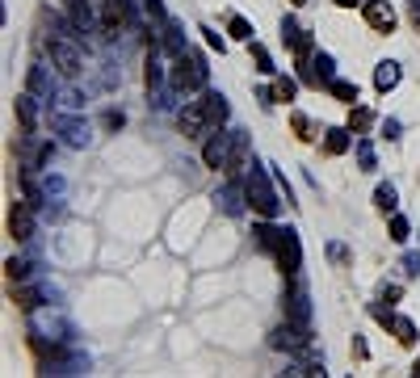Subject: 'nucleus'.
<instances>
[{
  "instance_id": "c03bdc74",
  "label": "nucleus",
  "mask_w": 420,
  "mask_h": 378,
  "mask_svg": "<svg viewBox=\"0 0 420 378\" xmlns=\"http://www.w3.org/2000/svg\"><path fill=\"white\" fill-rule=\"evenodd\" d=\"M337 8H358V4H366V0H332Z\"/></svg>"
},
{
  "instance_id": "e433bc0d",
  "label": "nucleus",
  "mask_w": 420,
  "mask_h": 378,
  "mask_svg": "<svg viewBox=\"0 0 420 378\" xmlns=\"http://www.w3.org/2000/svg\"><path fill=\"white\" fill-rule=\"evenodd\" d=\"M404 274H408V278L420 274V252H404Z\"/></svg>"
},
{
  "instance_id": "5701e85b",
  "label": "nucleus",
  "mask_w": 420,
  "mask_h": 378,
  "mask_svg": "<svg viewBox=\"0 0 420 378\" xmlns=\"http://www.w3.org/2000/svg\"><path fill=\"white\" fill-rule=\"evenodd\" d=\"M328 93L337 101H345V105H358V84L353 80H328Z\"/></svg>"
},
{
  "instance_id": "7c9ffc66",
  "label": "nucleus",
  "mask_w": 420,
  "mask_h": 378,
  "mask_svg": "<svg viewBox=\"0 0 420 378\" xmlns=\"http://www.w3.org/2000/svg\"><path fill=\"white\" fill-rule=\"evenodd\" d=\"M311 67H320V80L328 84V80H337V63H332V55H324V50H316V59H311Z\"/></svg>"
},
{
  "instance_id": "6e6552de",
  "label": "nucleus",
  "mask_w": 420,
  "mask_h": 378,
  "mask_svg": "<svg viewBox=\"0 0 420 378\" xmlns=\"http://www.w3.org/2000/svg\"><path fill=\"white\" fill-rule=\"evenodd\" d=\"M286 282H290V286H286V295H282V311H286V320L311 324V307H307V290H303L299 274H294V278H286Z\"/></svg>"
},
{
  "instance_id": "a878e982",
  "label": "nucleus",
  "mask_w": 420,
  "mask_h": 378,
  "mask_svg": "<svg viewBox=\"0 0 420 378\" xmlns=\"http://www.w3.org/2000/svg\"><path fill=\"white\" fill-rule=\"evenodd\" d=\"M59 130L67 135V143H72V147H84V143H88V130H84V122H72V118H63V122H59Z\"/></svg>"
},
{
  "instance_id": "dca6fc26",
  "label": "nucleus",
  "mask_w": 420,
  "mask_h": 378,
  "mask_svg": "<svg viewBox=\"0 0 420 378\" xmlns=\"http://www.w3.org/2000/svg\"><path fill=\"white\" fill-rule=\"evenodd\" d=\"M202 101H206V118H210V130H215V126H223V122H227V114H231L227 97H223V93H202Z\"/></svg>"
},
{
  "instance_id": "20e7f679",
  "label": "nucleus",
  "mask_w": 420,
  "mask_h": 378,
  "mask_svg": "<svg viewBox=\"0 0 420 378\" xmlns=\"http://www.w3.org/2000/svg\"><path fill=\"white\" fill-rule=\"evenodd\" d=\"M67 34H72V29H67ZM67 34H55V38L46 42V55H50L55 72L72 80V76H80V67H84V55H80V46H76Z\"/></svg>"
},
{
  "instance_id": "cd10ccee",
  "label": "nucleus",
  "mask_w": 420,
  "mask_h": 378,
  "mask_svg": "<svg viewBox=\"0 0 420 378\" xmlns=\"http://www.w3.org/2000/svg\"><path fill=\"white\" fill-rule=\"evenodd\" d=\"M248 50H252V59H257V72H261V76H273V55H269L257 38L248 42Z\"/></svg>"
},
{
  "instance_id": "de8ad7c7",
  "label": "nucleus",
  "mask_w": 420,
  "mask_h": 378,
  "mask_svg": "<svg viewBox=\"0 0 420 378\" xmlns=\"http://www.w3.org/2000/svg\"><path fill=\"white\" fill-rule=\"evenodd\" d=\"M412 374H416V378H420V362H416V366H412Z\"/></svg>"
},
{
  "instance_id": "423d86ee",
  "label": "nucleus",
  "mask_w": 420,
  "mask_h": 378,
  "mask_svg": "<svg viewBox=\"0 0 420 378\" xmlns=\"http://www.w3.org/2000/svg\"><path fill=\"white\" fill-rule=\"evenodd\" d=\"M269 345L282 349V353H303V349H311V328L299 324V320H286L269 332Z\"/></svg>"
},
{
  "instance_id": "f03ea898",
  "label": "nucleus",
  "mask_w": 420,
  "mask_h": 378,
  "mask_svg": "<svg viewBox=\"0 0 420 378\" xmlns=\"http://www.w3.org/2000/svg\"><path fill=\"white\" fill-rule=\"evenodd\" d=\"M244 202H248L261 219H278V210H282V198H278L269 173H265L261 164H248V173H244Z\"/></svg>"
},
{
  "instance_id": "49530a36",
  "label": "nucleus",
  "mask_w": 420,
  "mask_h": 378,
  "mask_svg": "<svg viewBox=\"0 0 420 378\" xmlns=\"http://www.w3.org/2000/svg\"><path fill=\"white\" fill-rule=\"evenodd\" d=\"M290 4H294V8H303V4H307V0H290Z\"/></svg>"
},
{
  "instance_id": "72a5a7b5",
  "label": "nucleus",
  "mask_w": 420,
  "mask_h": 378,
  "mask_svg": "<svg viewBox=\"0 0 420 378\" xmlns=\"http://www.w3.org/2000/svg\"><path fill=\"white\" fill-rule=\"evenodd\" d=\"M126 126V114L122 109H105L101 114V130H122Z\"/></svg>"
},
{
  "instance_id": "b1692460",
  "label": "nucleus",
  "mask_w": 420,
  "mask_h": 378,
  "mask_svg": "<svg viewBox=\"0 0 420 378\" xmlns=\"http://www.w3.org/2000/svg\"><path fill=\"white\" fill-rule=\"evenodd\" d=\"M294 93H299V80H290V76H278V80H273V101L290 105V101H294Z\"/></svg>"
},
{
  "instance_id": "a19ab883",
  "label": "nucleus",
  "mask_w": 420,
  "mask_h": 378,
  "mask_svg": "<svg viewBox=\"0 0 420 378\" xmlns=\"http://www.w3.org/2000/svg\"><path fill=\"white\" fill-rule=\"evenodd\" d=\"M383 135H387V139H400V122H395V118H387V122H383Z\"/></svg>"
},
{
  "instance_id": "c756f323",
  "label": "nucleus",
  "mask_w": 420,
  "mask_h": 378,
  "mask_svg": "<svg viewBox=\"0 0 420 378\" xmlns=\"http://www.w3.org/2000/svg\"><path fill=\"white\" fill-rule=\"evenodd\" d=\"M4 278H8L13 286H17V282H25V278H29V261H21V257H8V261H4Z\"/></svg>"
},
{
  "instance_id": "473e14b6",
  "label": "nucleus",
  "mask_w": 420,
  "mask_h": 378,
  "mask_svg": "<svg viewBox=\"0 0 420 378\" xmlns=\"http://www.w3.org/2000/svg\"><path fill=\"white\" fill-rule=\"evenodd\" d=\"M408 236H412L408 219H404V215H391V240H395V244H408Z\"/></svg>"
},
{
  "instance_id": "0eeeda50",
  "label": "nucleus",
  "mask_w": 420,
  "mask_h": 378,
  "mask_svg": "<svg viewBox=\"0 0 420 378\" xmlns=\"http://www.w3.org/2000/svg\"><path fill=\"white\" fill-rule=\"evenodd\" d=\"M97 25H101L105 38H118V34L130 25V0H105V4L97 8Z\"/></svg>"
},
{
  "instance_id": "37998d69",
  "label": "nucleus",
  "mask_w": 420,
  "mask_h": 378,
  "mask_svg": "<svg viewBox=\"0 0 420 378\" xmlns=\"http://www.w3.org/2000/svg\"><path fill=\"white\" fill-rule=\"evenodd\" d=\"M353 358H362V362L370 358V349H366V341H362V337H353Z\"/></svg>"
},
{
  "instance_id": "7ed1b4c3",
  "label": "nucleus",
  "mask_w": 420,
  "mask_h": 378,
  "mask_svg": "<svg viewBox=\"0 0 420 378\" xmlns=\"http://www.w3.org/2000/svg\"><path fill=\"white\" fill-rule=\"evenodd\" d=\"M206 76H210L206 59H202L198 50H185L181 59H172V72H168V84H172L177 93H198V88H206Z\"/></svg>"
},
{
  "instance_id": "4c0bfd02",
  "label": "nucleus",
  "mask_w": 420,
  "mask_h": 378,
  "mask_svg": "<svg viewBox=\"0 0 420 378\" xmlns=\"http://www.w3.org/2000/svg\"><path fill=\"white\" fill-rule=\"evenodd\" d=\"M328 257H332L337 265H349V248H345V244H328Z\"/></svg>"
},
{
  "instance_id": "c85d7f7f",
  "label": "nucleus",
  "mask_w": 420,
  "mask_h": 378,
  "mask_svg": "<svg viewBox=\"0 0 420 378\" xmlns=\"http://www.w3.org/2000/svg\"><path fill=\"white\" fill-rule=\"evenodd\" d=\"M240 194H244V185H227V189L219 194V202H223V210H227V215H240V210H244Z\"/></svg>"
},
{
  "instance_id": "1a4fd4ad",
  "label": "nucleus",
  "mask_w": 420,
  "mask_h": 378,
  "mask_svg": "<svg viewBox=\"0 0 420 378\" xmlns=\"http://www.w3.org/2000/svg\"><path fill=\"white\" fill-rule=\"evenodd\" d=\"M177 126L185 139H202V130H210V118H206V101H185V109L177 114Z\"/></svg>"
},
{
  "instance_id": "f257e3e1",
  "label": "nucleus",
  "mask_w": 420,
  "mask_h": 378,
  "mask_svg": "<svg viewBox=\"0 0 420 378\" xmlns=\"http://www.w3.org/2000/svg\"><path fill=\"white\" fill-rule=\"evenodd\" d=\"M252 236H257V248L273 257V265L282 269V278H294V274L303 269V248H299V236H294L290 227H273V223L265 219V223L252 227Z\"/></svg>"
},
{
  "instance_id": "58836bf2",
  "label": "nucleus",
  "mask_w": 420,
  "mask_h": 378,
  "mask_svg": "<svg viewBox=\"0 0 420 378\" xmlns=\"http://www.w3.org/2000/svg\"><path fill=\"white\" fill-rule=\"evenodd\" d=\"M400 295H404V286H395V282H391V286H383V290H379V299H383V303H395V299H400Z\"/></svg>"
},
{
  "instance_id": "f3484780",
  "label": "nucleus",
  "mask_w": 420,
  "mask_h": 378,
  "mask_svg": "<svg viewBox=\"0 0 420 378\" xmlns=\"http://www.w3.org/2000/svg\"><path fill=\"white\" fill-rule=\"evenodd\" d=\"M395 84H400V63H395V59H383V63L374 67V88H379V93H391Z\"/></svg>"
},
{
  "instance_id": "4468645a",
  "label": "nucleus",
  "mask_w": 420,
  "mask_h": 378,
  "mask_svg": "<svg viewBox=\"0 0 420 378\" xmlns=\"http://www.w3.org/2000/svg\"><path fill=\"white\" fill-rule=\"evenodd\" d=\"M13 109H17V122H21V135H34V130H38V105H34V93H17Z\"/></svg>"
},
{
  "instance_id": "79ce46f5",
  "label": "nucleus",
  "mask_w": 420,
  "mask_h": 378,
  "mask_svg": "<svg viewBox=\"0 0 420 378\" xmlns=\"http://www.w3.org/2000/svg\"><path fill=\"white\" fill-rule=\"evenodd\" d=\"M370 316H374L379 324H387V328H391V320H395V316H391V311H383V307H370Z\"/></svg>"
},
{
  "instance_id": "9d476101",
  "label": "nucleus",
  "mask_w": 420,
  "mask_h": 378,
  "mask_svg": "<svg viewBox=\"0 0 420 378\" xmlns=\"http://www.w3.org/2000/svg\"><path fill=\"white\" fill-rule=\"evenodd\" d=\"M34 236V202H13L8 206V240L25 244Z\"/></svg>"
},
{
  "instance_id": "bb28decb",
  "label": "nucleus",
  "mask_w": 420,
  "mask_h": 378,
  "mask_svg": "<svg viewBox=\"0 0 420 378\" xmlns=\"http://www.w3.org/2000/svg\"><path fill=\"white\" fill-rule=\"evenodd\" d=\"M374 206H379L383 215H395V206H400V198H395V185H379V189H374Z\"/></svg>"
},
{
  "instance_id": "4be33fe9",
  "label": "nucleus",
  "mask_w": 420,
  "mask_h": 378,
  "mask_svg": "<svg viewBox=\"0 0 420 378\" xmlns=\"http://www.w3.org/2000/svg\"><path fill=\"white\" fill-rule=\"evenodd\" d=\"M29 93L34 97H50L55 93V80L46 76V67H29Z\"/></svg>"
},
{
  "instance_id": "2eb2a0df",
  "label": "nucleus",
  "mask_w": 420,
  "mask_h": 378,
  "mask_svg": "<svg viewBox=\"0 0 420 378\" xmlns=\"http://www.w3.org/2000/svg\"><path fill=\"white\" fill-rule=\"evenodd\" d=\"M353 147V130L349 126H332V130H324V151L328 156H345Z\"/></svg>"
},
{
  "instance_id": "412c9836",
  "label": "nucleus",
  "mask_w": 420,
  "mask_h": 378,
  "mask_svg": "<svg viewBox=\"0 0 420 378\" xmlns=\"http://www.w3.org/2000/svg\"><path fill=\"white\" fill-rule=\"evenodd\" d=\"M227 34H231L236 42H252V34H257V29H252V21H248V17L231 13V17H227Z\"/></svg>"
},
{
  "instance_id": "f8f14e48",
  "label": "nucleus",
  "mask_w": 420,
  "mask_h": 378,
  "mask_svg": "<svg viewBox=\"0 0 420 378\" xmlns=\"http://www.w3.org/2000/svg\"><path fill=\"white\" fill-rule=\"evenodd\" d=\"M160 50H164L168 59H181V55L189 50V46H185V29H181V21L168 17V21L160 25Z\"/></svg>"
},
{
  "instance_id": "aec40b11",
  "label": "nucleus",
  "mask_w": 420,
  "mask_h": 378,
  "mask_svg": "<svg viewBox=\"0 0 420 378\" xmlns=\"http://www.w3.org/2000/svg\"><path fill=\"white\" fill-rule=\"evenodd\" d=\"M391 332H395V341H400L404 349H412V345H416V324H412L408 316H395V320H391Z\"/></svg>"
},
{
  "instance_id": "f704fd0d",
  "label": "nucleus",
  "mask_w": 420,
  "mask_h": 378,
  "mask_svg": "<svg viewBox=\"0 0 420 378\" xmlns=\"http://www.w3.org/2000/svg\"><path fill=\"white\" fill-rule=\"evenodd\" d=\"M143 13H147V21H156V25H164V21H168V13H164V4H160V0H143Z\"/></svg>"
},
{
  "instance_id": "6ab92c4d",
  "label": "nucleus",
  "mask_w": 420,
  "mask_h": 378,
  "mask_svg": "<svg viewBox=\"0 0 420 378\" xmlns=\"http://www.w3.org/2000/svg\"><path fill=\"white\" fill-rule=\"evenodd\" d=\"M353 135H366L370 126H374V109H366V105H349V122H345Z\"/></svg>"
},
{
  "instance_id": "2f4dec72",
  "label": "nucleus",
  "mask_w": 420,
  "mask_h": 378,
  "mask_svg": "<svg viewBox=\"0 0 420 378\" xmlns=\"http://www.w3.org/2000/svg\"><path fill=\"white\" fill-rule=\"evenodd\" d=\"M244 164H248V139H244V130H236V151H231V168L227 173H236Z\"/></svg>"
},
{
  "instance_id": "a211bd4d",
  "label": "nucleus",
  "mask_w": 420,
  "mask_h": 378,
  "mask_svg": "<svg viewBox=\"0 0 420 378\" xmlns=\"http://www.w3.org/2000/svg\"><path fill=\"white\" fill-rule=\"evenodd\" d=\"M42 299H46V295H42L38 286H13V303H17L21 311H38Z\"/></svg>"
},
{
  "instance_id": "393cba45",
  "label": "nucleus",
  "mask_w": 420,
  "mask_h": 378,
  "mask_svg": "<svg viewBox=\"0 0 420 378\" xmlns=\"http://www.w3.org/2000/svg\"><path fill=\"white\" fill-rule=\"evenodd\" d=\"M290 130H294V139H303V143L316 139V135H311V118H307L303 109H290Z\"/></svg>"
},
{
  "instance_id": "9b49d317",
  "label": "nucleus",
  "mask_w": 420,
  "mask_h": 378,
  "mask_svg": "<svg viewBox=\"0 0 420 378\" xmlns=\"http://www.w3.org/2000/svg\"><path fill=\"white\" fill-rule=\"evenodd\" d=\"M362 17H366V25H370L374 34H391V29H395V8H391L387 0H366V4H362Z\"/></svg>"
},
{
  "instance_id": "a18cd8bd",
  "label": "nucleus",
  "mask_w": 420,
  "mask_h": 378,
  "mask_svg": "<svg viewBox=\"0 0 420 378\" xmlns=\"http://www.w3.org/2000/svg\"><path fill=\"white\" fill-rule=\"evenodd\" d=\"M412 21H416V29H420V8H412Z\"/></svg>"
},
{
  "instance_id": "ddd939ff",
  "label": "nucleus",
  "mask_w": 420,
  "mask_h": 378,
  "mask_svg": "<svg viewBox=\"0 0 420 378\" xmlns=\"http://www.w3.org/2000/svg\"><path fill=\"white\" fill-rule=\"evenodd\" d=\"M160 84H164V72H160V46L151 42V46H147V59H143V88H147V97H156Z\"/></svg>"
},
{
  "instance_id": "39448f33",
  "label": "nucleus",
  "mask_w": 420,
  "mask_h": 378,
  "mask_svg": "<svg viewBox=\"0 0 420 378\" xmlns=\"http://www.w3.org/2000/svg\"><path fill=\"white\" fill-rule=\"evenodd\" d=\"M231 151H236V130L215 126L210 139L202 143V164L215 168V173H227V168H231Z\"/></svg>"
},
{
  "instance_id": "c9c22d12",
  "label": "nucleus",
  "mask_w": 420,
  "mask_h": 378,
  "mask_svg": "<svg viewBox=\"0 0 420 378\" xmlns=\"http://www.w3.org/2000/svg\"><path fill=\"white\" fill-rule=\"evenodd\" d=\"M358 160H362V168H374V147H370V139H358Z\"/></svg>"
},
{
  "instance_id": "ea45409f",
  "label": "nucleus",
  "mask_w": 420,
  "mask_h": 378,
  "mask_svg": "<svg viewBox=\"0 0 420 378\" xmlns=\"http://www.w3.org/2000/svg\"><path fill=\"white\" fill-rule=\"evenodd\" d=\"M202 34H206V46H215V50H219V55H223V50H227V42H223V38H219V34H215V29H202Z\"/></svg>"
}]
</instances>
